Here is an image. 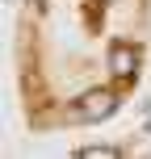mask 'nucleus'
<instances>
[{"mask_svg": "<svg viewBox=\"0 0 151 159\" xmlns=\"http://www.w3.org/2000/svg\"><path fill=\"white\" fill-rule=\"evenodd\" d=\"M122 151L109 143H92V147H80V159H118Z\"/></svg>", "mask_w": 151, "mask_h": 159, "instance_id": "7ed1b4c3", "label": "nucleus"}, {"mask_svg": "<svg viewBox=\"0 0 151 159\" xmlns=\"http://www.w3.org/2000/svg\"><path fill=\"white\" fill-rule=\"evenodd\" d=\"M113 109H118V92L113 88H92L72 105V121H105Z\"/></svg>", "mask_w": 151, "mask_h": 159, "instance_id": "f257e3e1", "label": "nucleus"}, {"mask_svg": "<svg viewBox=\"0 0 151 159\" xmlns=\"http://www.w3.org/2000/svg\"><path fill=\"white\" fill-rule=\"evenodd\" d=\"M34 4H46V0H34Z\"/></svg>", "mask_w": 151, "mask_h": 159, "instance_id": "20e7f679", "label": "nucleus"}, {"mask_svg": "<svg viewBox=\"0 0 151 159\" xmlns=\"http://www.w3.org/2000/svg\"><path fill=\"white\" fill-rule=\"evenodd\" d=\"M109 71H113V80H134L139 75V50L130 42H113L109 46Z\"/></svg>", "mask_w": 151, "mask_h": 159, "instance_id": "f03ea898", "label": "nucleus"}]
</instances>
